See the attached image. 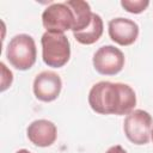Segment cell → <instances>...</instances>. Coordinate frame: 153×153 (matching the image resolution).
<instances>
[{
	"label": "cell",
	"mask_w": 153,
	"mask_h": 153,
	"mask_svg": "<svg viewBox=\"0 0 153 153\" xmlns=\"http://www.w3.org/2000/svg\"><path fill=\"white\" fill-rule=\"evenodd\" d=\"M43 62L53 68L63 67L71 57V43L65 33L45 31L41 38Z\"/></svg>",
	"instance_id": "7a4b0ae2"
},
{
	"label": "cell",
	"mask_w": 153,
	"mask_h": 153,
	"mask_svg": "<svg viewBox=\"0 0 153 153\" xmlns=\"http://www.w3.org/2000/svg\"><path fill=\"white\" fill-rule=\"evenodd\" d=\"M149 5L148 0H122L121 6L129 13L139 14L142 13Z\"/></svg>",
	"instance_id": "7c38bea8"
},
{
	"label": "cell",
	"mask_w": 153,
	"mask_h": 153,
	"mask_svg": "<svg viewBox=\"0 0 153 153\" xmlns=\"http://www.w3.org/2000/svg\"><path fill=\"white\" fill-rule=\"evenodd\" d=\"M74 13L66 2H55L48 6L42 13V24L47 31L61 32L73 30Z\"/></svg>",
	"instance_id": "5b68a950"
},
{
	"label": "cell",
	"mask_w": 153,
	"mask_h": 153,
	"mask_svg": "<svg viewBox=\"0 0 153 153\" xmlns=\"http://www.w3.org/2000/svg\"><path fill=\"white\" fill-rule=\"evenodd\" d=\"M36 43L30 35L19 33L11 38L6 49V57L16 69H30L36 62Z\"/></svg>",
	"instance_id": "3957f363"
},
{
	"label": "cell",
	"mask_w": 153,
	"mask_h": 153,
	"mask_svg": "<svg viewBox=\"0 0 153 153\" xmlns=\"http://www.w3.org/2000/svg\"><path fill=\"white\" fill-rule=\"evenodd\" d=\"M152 123V116L147 111L136 109L126 116L123 130L127 139L134 145H146L151 139Z\"/></svg>",
	"instance_id": "277c9868"
},
{
	"label": "cell",
	"mask_w": 153,
	"mask_h": 153,
	"mask_svg": "<svg viewBox=\"0 0 153 153\" xmlns=\"http://www.w3.org/2000/svg\"><path fill=\"white\" fill-rule=\"evenodd\" d=\"M88 104L100 115H128L136 105V96L127 84L99 81L88 92Z\"/></svg>",
	"instance_id": "6da1fadb"
},
{
	"label": "cell",
	"mask_w": 153,
	"mask_h": 153,
	"mask_svg": "<svg viewBox=\"0 0 153 153\" xmlns=\"http://www.w3.org/2000/svg\"><path fill=\"white\" fill-rule=\"evenodd\" d=\"M108 32L110 38L120 45L133 44L139 36V25L128 18H114L109 22Z\"/></svg>",
	"instance_id": "ba28073f"
},
{
	"label": "cell",
	"mask_w": 153,
	"mask_h": 153,
	"mask_svg": "<svg viewBox=\"0 0 153 153\" xmlns=\"http://www.w3.org/2000/svg\"><path fill=\"white\" fill-rule=\"evenodd\" d=\"M94 69L102 75H115L124 67V54L114 45H103L93 55Z\"/></svg>",
	"instance_id": "8992f818"
},
{
	"label": "cell",
	"mask_w": 153,
	"mask_h": 153,
	"mask_svg": "<svg viewBox=\"0 0 153 153\" xmlns=\"http://www.w3.org/2000/svg\"><path fill=\"white\" fill-rule=\"evenodd\" d=\"M33 93L41 102L55 100L62 88V81L60 75L51 71H43L36 75L33 80Z\"/></svg>",
	"instance_id": "52a82bcc"
},
{
	"label": "cell",
	"mask_w": 153,
	"mask_h": 153,
	"mask_svg": "<svg viewBox=\"0 0 153 153\" xmlns=\"http://www.w3.org/2000/svg\"><path fill=\"white\" fill-rule=\"evenodd\" d=\"M151 137H152V141H153V129H152V133H151Z\"/></svg>",
	"instance_id": "2e32d148"
},
{
	"label": "cell",
	"mask_w": 153,
	"mask_h": 153,
	"mask_svg": "<svg viewBox=\"0 0 153 153\" xmlns=\"http://www.w3.org/2000/svg\"><path fill=\"white\" fill-rule=\"evenodd\" d=\"M105 153H127V151L121 145H115V146H111Z\"/></svg>",
	"instance_id": "5bb4252c"
},
{
	"label": "cell",
	"mask_w": 153,
	"mask_h": 153,
	"mask_svg": "<svg viewBox=\"0 0 153 153\" xmlns=\"http://www.w3.org/2000/svg\"><path fill=\"white\" fill-rule=\"evenodd\" d=\"M1 66V69H2V78H1V92H4L5 90H7L11 84H12V80H13V75H12V72L7 69V67L5 66L4 62L0 63Z\"/></svg>",
	"instance_id": "4fadbf2b"
},
{
	"label": "cell",
	"mask_w": 153,
	"mask_h": 153,
	"mask_svg": "<svg viewBox=\"0 0 153 153\" xmlns=\"http://www.w3.org/2000/svg\"><path fill=\"white\" fill-rule=\"evenodd\" d=\"M16 153H31L30 151H27V149H25V148H23V149H19V151H17Z\"/></svg>",
	"instance_id": "9a60e30c"
},
{
	"label": "cell",
	"mask_w": 153,
	"mask_h": 153,
	"mask_svg": "<svg viewBox=\"0 0 153 153\" xmlns=\"http://www.w3.org/2000/svg\"><path fill=\"white\" fill-rule=\"evenodd\" d=\"M65 2L71 7V10L74 13L75 22H74V26H73L72 31L79 32V31H82L84 29H86L91 24L92 16H93L88 2L82 1V0H68Z\"/></svg>",
	"instance_id": "30bf717a"
},
{
	"label": "cell",
	"mask_w": 153,
	"mask_h": 153,
	"mask_svg": "<svg viewBox=\"0 0 153 153\" xmlns=\"http://www.w3.org/2000/svg\"><path fill=\"white\" fill-rule=\"evenodd\" d=\"M27 139L37 147H49L57 137L56 126L48 120H36L26 129Z\"/></svg>",
	"instance_id": "9c48e42d"
},
{
	"label": "cell",
	"mask_w": 153,
	"mask_h": 153,
	"mask_svg": "<svg viewBox=\"0 0 153 153\" xmlns=\"http://www.w3.org/2000/svg\"><path fill=\"white\" fill-rule=\"evenodd\" d=\"M103 29H104V26H103V19L100 18L99 14L93 13L91 24L86 29H84L82 31L73 32V36H74V38L79 43L85 44V45H90V44L96 43L102 37Z\"/></svg>",
	"instance_id": "8fae6325"
}]
</instances>
